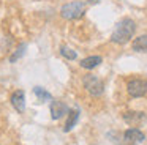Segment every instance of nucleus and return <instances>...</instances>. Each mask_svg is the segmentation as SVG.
Listing matches in <instances>:
<instances>
[{
    "instance_id": "1",
    "label": "nucleus",
    "mask_w": 147,
    "mask_h": 145,
    "mask_svg": "<svg viewBox=\"0 0 147 145\" xmlns=\"http://www.w3.org/2000/svg\"><path fill=\"white\" fill-rule=\"evenodd\" d=\"M134 32H136V22L130 17H125L115 25L111 35V41L114 44H127L133 38Z\"/></svg>"
},
{
    "instance_id": "2",
    "label": "nucleus",
    "mask_w": 147,
    "mask_h": 145,
    "mask_svg": "<svg viewBox=\"0 0 147 145\" xmlns=\"http://www.w3.org/2000/svg\"><path fill=\"white\" fill-rule=\"evenodd\" d=\"M86 13V3L84 2H70V3H65L63 6L60 8V16L63 19H68V21H73V19H79L84 16Z\"/></svg>"
},
{
    "instance_id": "3",
    "label": "nucleus",
    "mask_w": 147,
    "mask_h": 145,
    "mask_svg": "<svg viewBox=\"0 0 147 145\" xmlns=\"http://www.w3.org/2000/svg\"><path fill=\"white\" fill-rule=\"evenodd\" d=\"M82 82H84V87H86L87 93H89L90 96H93V98L101 96L103 91H105V85H103L101 79H98L93 74H87Z\"/></svg>"
},
{
    "instance_id": "4",
    "label": "nucleus",
    "mask_w": 147,
    "mask_h": 145,
    "mask_svg": "<svg viewBox=\"0 0 147 145\" xmlns=\"http://www.w3.org/2000/svg\"><path fill=\"white\" fill-rule=\"evenodd\" d=\"M127 91L131 98H141L147 93V81L141 77H133L127 82Z\"/></svg>"
},
{
    "instance_id": "5",
    "label": "nucleus",
    "mask_w": 147,
    "mask_h": 145,
    "mask_svg": "<svg viewBox=\"0 0 147 145\" xmlns=\"http://www.w3.org/2000/svg\"><path fill=\"white\" fill-rule=\"evenodd\" d=\"M144 139H146V134L142 131H139L138 128H130L123 132V140L131 145L141 144V142H144Z\"/></svg>"
},
{
    "instance_id": "6",
    "label": "nucleus",
    "mask_w": 147,
    "mask_h": 145,
    "mask_svg": "<svg viewBox=\"0 0 147 145\" xmlns=\"http://www.w3.org/2000/svg\"><path fill=\"white\" fill-rule=\"evenodd\" d=\"M123 120H125V123H128L130 126H139V125H142V123L147 120V117H146V113H144V112L130 110V112H125L123 113Z\"/></svg>"
},
{
    "instance_id": "7",
    "label": "nucleus",
    "mask_w": 147,
    "mask_h": 145,
    "mask_svg": "<svg viewBox=\"0 0 147 145\" xmlns=\"http://www.w3.org/2000/svg\"><path fill=\"white\" fill-rule=\"evenodd\" d=\"M10 101H11V106H13L19 113H22L24 110H26V93H24L22 90L14 91V93L11 95Z\"/></svg>"
},
{
    "instance_id": "8",
    "label": "nucleus",
    "mask_w": 147,
    "mask_h": 145,
    "mask_svg": "<svg viewBox=\"0 0 147 145\" xmlns=\"http://www.w3.org/2000/svg\"><path fill=\"white\" fill-rule=\"evenodd\" d=\"M70 112L67 107V104L62 103V101H52L51 103V117L52 120H60L63 115Z\"/></svg>"
},
{
    "instance_id": "9",
    "label": "nucleus",
    "mask_w": 147,
    "mask_h": 145,
    "mask_svg": "<svg viewBox=\"0 0 147 145\" xmlns=\"http://www.w3.org/2000/svg\"><path fill=\"white\" fill-rule=\"evenodd\" d=\"M103 62V58L100 55H90V57H86V58L81 60V66L84 69H93Z\"/></svg>"
},
{
    "instance_id": "10",
    "label": "nucleus",
    "mask_w": 147,
    "mask_h": 145,
    "mask_svg": "<svg viewBox=\"0 0 147 145\" xmlns=\"http://www.w3.org/2000/svg\"><path fill=\"white\" fill-rule=\"evenodd\" d=\"M131 47L134 52H147V35H141V36L134 38Z\"/></svg>"
},
{
    "instance_id": "11",
    "label": "nucleus",
    "mask_w": 147,
    "mask_h": 145,
    "mask_svg": "<svg viewBox=\"0 0 147 145\" xmlns=\"http://www.w3.org/2000/svg\"><path fill=\"white\" fill-rule=\"evenodd\" d=\"M78 118H79V110H71V112H68V120L67 123H65V131H71V128H73L74 125L78 123Z\"/></svg>"
},
{
    "instance_id": "12",
    "label": "nucleus",
    "mask_w": 147,
    "mask_h": 145,
    "mask_svg": "<svg viewBox=\"0 0 147 145\" xmlns=\"http://www.w3.org/2000/svg\"><path fill=\"white\" fill-rule=\"evenodd\" d=\"M33 93L36 95V98H38L40 101H51L52 99L51 93L46 91L45 88H41V87H35V88H33Z\"/></svg>"
},
{
    "instance_id": "13",
    "label": "nucleus",
    "mask_w": 147,
    "mask_h": 145,
    "mask_svg": "<svg viewBox=\"0 0 147 145\" xmlns=\"http://www.w3.org/2000/svg\"><path fill=\"white\" fill-rule=\"evenodd\" d=\"M60 54H62V57H65L67 60H76V57H78L76 50H73L68 46H62L60 47Z\"/></svg>"
},
{
    "instance_id": "14",
    "label": "nucleus",
    "mask_w": 147,
    "mask_h": 145,
    "mask_svg": "<svg viewBox=\"0 0 147 145\" xmlns=\"http://www.w3.org/2000/svg\"><path fill=\"white\" fill-rule=\"evenodd\" d=\"M26 49H27V46H26V44H21V46L16 49V52H14L13 55L10 57V62H11V63H14L16 60H19L21 57H22L24 54H26Z\"/></svg>"
}]
</instances>
